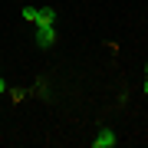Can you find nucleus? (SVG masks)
Listing matches in <instances>:
<instances>
[{
  "instance_id": "3",
  "label": "nucleus",
  "mask_w": 148,
  "mask_h": 148,
  "mask_svg": "<svg viewBox=\"0 0 148 148\" xmlns=\"http://www.w3.org/2000/svg\"><path fill=\"white\" fill-rule=\"evenodd\" d=\"M36 23H56V10H53V7H40Z\"/></svg>"
},
{
  "instance_id": "2",
  "label": "nucleus",
  "mask_w": 148,
  "mask_h": 148,
  "mask_svg": "<svg viewBox=\"0 0 148 148\" xmlns=\"http://www.w3.org/2000/svg\"><path fill=\"white\" fill-rule=\"evenodd\" d=\"M115 145H119V138H115L112 128H102V132L92 138V148H115Z\"/></svg>"
},
{
  "instance_id": "5",
  "label": "nucleus",
  "mask_w": 148,
  "mask_h": 148,
  "mask_svg": "<svg viewBox=\"0 0 148 148\" xmlns=\"http://www.w3.org/2000/svg\"><path fill=\"white\" fill-rule=\"evenodd\" d=\"M145 95H148V76H145Z\"/></svg>"
},
{
  "instance_id": "4",
  "label": "nucleus",
  "mask_w": 148,
  "mask_h": 148,
  "mask_svg": "<svg viewBox=\"0 0 148 148\" xmlns=\"http://www.w3.org/2000/svg\"><path fill=\"white\" fill-rule=\"evenodd\" d=\"M36 13H40V7H23V20L27 23H36Z\"/></svg>"
},
{
  "instance_id": "6",
  "label": "nucleus",
  "mask_w": 148,
  "mask_h": 148,
  "mask_svg": "<svg viewBox=\"0 0 148 148\" xmlns=\"http://www.w3.org/2000/svg\"><path fill=\"white\" fill-rule=\"evenodd\" d=\"M3 89H7V86H3V79H0V92H3Z\"/></svg>"
},
{
  "instance_id": "1",
  "label": "nucleus",
  "mask_w": 148,
  "mask_h": 148,
  "mask_svg": "<svg viewBox=\"0 0 148 148\" xmlns=\"http://www.w3.org/2000/svg\"><path fill=\"white\" fill-rule=\"evenodd\" d=\"M36 43L43 49H49L56 43V30H53V23H36Z\"/></svg>"
},
{
  "instance_id": "7",
  "label": "nucleus",
  "mask_w": 148,
  "mask_h": 148,
  "mask_svg": "<svg viewBox=\"0 0 148 148\" xmlns=\"http://www.w3.org/2000/svg\"><path fill=\"white\" fill-rule=\"evenodd\" d=\"M145 76H148V66H145Z\"/></svg>"
}]
</instances>
